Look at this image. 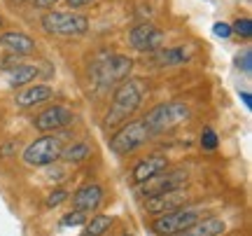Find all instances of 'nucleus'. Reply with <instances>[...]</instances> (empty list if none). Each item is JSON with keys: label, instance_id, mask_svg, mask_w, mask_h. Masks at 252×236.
<instances>
[{"label": "nucleus", "instance_id": "nucleus-31", "mask_svg": "<svg viewBox=\"0 0 252 236\" xmlns=\"http://www.w3.org/2000/svg\"><path fill=\"white\" fill-rule=\"evenodd\" d=\"M124 236H133V234H124Z\"/></svg>", "mask_w": 252, "mask_h": 236}, {"label": "nucleus", "instance_id": "nucleus-16", "mask_svg": "<svg viewBox=\"0 0 252 236\" xmlns=\"http://www.w3.org/2000/svg\"><path fill=\"white\" fill-rule=\"evenodd\" d=\"M52 87L49 84H28L21 91H17V105L19 108H33L37 103H45L52 99Z\"/></svg>", "mask_w": 252, "mask_h": 236}, {"label": "nucleus", "instance_id": "nucleus-23", "mask_svg": "<svg viewBox=\"0 0 252 236\" xmlns=\"http://www.w3.org/2000/svg\"><path fill=\"white\" fill-rule=\"evenodd\" d=\"M231 33H238L241 37H252V21L250 19H238L234 26H231Z\"/></svg>", "mask_w": 252, "mask_h": 236}, {"label": "nucleus", "instance_id": "nucleus-26", "mask_svg": "<svg viewBox=\"0 0 252 236\" xmlns=\"http://www.w3.org/2000/svg\"><path fill=\"white\" fill-rule=\"evenodd\" d=\"M213 33H215L217 37H229L231 35V26H229V24H215V26H213Z\"/></svg>", "mask_w": 252, "mask_h": 236}, {"label": "nucleus", "instance_id": "nucleus-6", "mask_svg": "<svg viewBox=\"0 0 252 236\" xmlns=\"http://www.w3.org/2000/svg\"><path fill=\"white\" fill-rule=\"evenodd\" d=\"M63 143L56 136H42L33 140L31 145L24 150V164L26 166H47L61 159Z\"/></svg>", "mask_w": 252, "mask_h": 236}, {"label": "nucleus", "instance_id": "nucleus-15", "mask_svg": "<svg viewBox=\"0 0 252 236\" xmlns=\"http://www.w3.org/2000/svg\"><path fill=\"white\" fill-rule=\"evenodd\" d=\"M224 229L226 222L222 218H198L194 225H189L175 236H220L224 234Z\"/></svg>", "mask_w": 252, "mask_h": 236}, {"label": "nucleus", "instance_id": "nucleus-28", "mask_svg": "<svg viewBox=\"0 0 252 236\" xmlns=\"http://www.w3.org/2000/svg\"><path fill=\"white\" fill-rule=\"evenodd\" d=\"M35 2V7H40V9H47V7H54L59 0H33Z\"/></svg>", "mask_w": 252, "mask_h": 236}, {"label": "nucleus", "instance_id": "nucleus-9", "mask_svg": "<svg viewBox=\"0 0 252 236\" xmlns=\"http://www.w3.org/2000/svg\"><path fill=\"white\" fill-rule=\"evenodd\" d=\"M185 182H187V171H185V169H178V171H163V173H159L157 178L145 182L143 192L147 194V197H154V194H163V192L182 190Z\"/></svg>", "mask_w": 252, "mask_h": 236}, {"label": "nucleus", "instance_id": "nucleus-10", "mask_svg": "<svg viewBox=\"0 0 252 236\" xmlns=\"http://www.w3.org/2000/svg\"><path fill=\"white\" fill-rule=\"evenodd\" d=\"M72 122V110H68L65 105H52V108L42 110L35 117V129L37 131H56V129L68 127Z\"/></svg>", "mask_w": 252, "mask_h": 236}, {"label": "nucleus", "instance_id": "nucleus-8", "mask_svg": "<svg viewBox=\"0 0 252 236\" xmlns=\"http://www.w3.org/2000/svg\"><path fill=\"white\" fill-rule=\"evenodd\" d=\"M128 42L138 52H157L163 45V31L154 24H140V26L131 28Z\"/></svg>", "mask_w": 252, "mask_h": 236}, {"label": "nucleus", "instance_id": "nucleus-30", "mask_svg": "<svg viewBox=\"0 0 252 236\" xmlns=\"http://www.w3.org/2000/svg\"><path fill=\"white\" fill-rule=\"evenodd\" d=\"M0 26H2V17H0Z\"/></svg>", "mask_w": 252, "mask_h": 236}, {"label": "nucleus", "instance_id": "nucleus-29", "mask_svg": "<svg viewBox=\"0 0 252 236\" xmlns=\"http://www.w3.org/2000/svg\"><path fill=\"white\" fill-rule=\"evenodd\" d=\"M241 99H243V103H245V108L250 110V108H252V101H250V94H245V91H243V94H241Z\"/></svg>", "mask_w": 252, "mask_h": 236}, {"label": "nucleus", "instance_id": "nucleus-2", "mask_svg": "<svg viewBox=\"0 0 252 236\" xmlns=\"http://www.w3.org/2000/svg\"><path fill=\"white\" fill-rule=\"evenodd\" d=\"M131 59L124 54H103L96 59V64L91 66V77L98 84L100 89H108L115 84H122L124 80H128L131 73Z\"/></svg>", "mask_w": 252, "mask_h": 236}, {"label": "nucleus", "instance_id": "nucleus-14", "mask_svg": "<svg viewBox=\"0 0 252 236\" xmlns=\"http://www.w3.org/2000/svg\"><path fill=\"white\" fill-rule=\"evenodd\" d=\"M0 47H5L9 54L17 56H28L35 52V40L26 33H17V31H9L0 35Z\"/></svg>", "mask_w": 252, "mask_h": 236}, {"label": "nucleus", "instance_id": "nucleus-5", "mask_svg": "<svg viewBox=\"0 0 252 236\" xmlns=\"http://www.w3.org/2000/svg\"><path fill=\"white\" fill-rule=\"evenodd\" d=\"M147 140H150L147 127L143 124V119H135V122L124 124V127L112 136L110 147H112V152H117V155H128V152H135L138 147H143Z\"/></svg>", "mask_w": 252, "mask_h": 236}, {"label": "nucleus", "instance_id": "nucleus-7", "mask_svg": "<svg viewBox=\"0 0 252 236\" xmlns=\"http://www.w3.org/2000/svg\"><path fill=\"white\" fill-rule=\"evenodd\" d=\"M198 220V213L194 208H178L171 213H163L152 222L154 234L159 236H175L180 234L182 229H187L189 225H194Z\"/></svg>", "mask_w": 252, "mask_h": 236}, {"label": "nucleus", "instance_id": "nucleus-22", "mask_svg": "<svg viewBox=\"0 0 252 236\" xmlns=\"http://www.w3.org/2000/svg\"><path fill=\"white\" fill-rule=\"evenodd\" d=\"M217 134L213 131V129H203V134H201V147L203 150H208V152H213V150H217Z\"/></svg>", "mask_w": 252, "mask_h": 236}, {"label": "nucleus", "instance_id": "nucleus-32", "mask_svg": "<svg viewBox=\"0 0 252 236\" xmlns=\"http://www.w3.org/2000/svg\"><path fill=\"white\" fill-rule=\"evenodd\" d=\"M82 236H89V234H82Z\"/></svg>", "mask_w": 252, "mask_h": 236}, {"label": "nucleus", "instance_id": "nucleus-20", "mask_svg": "<svg viewBox=\"0 0 252 236\" xmlns=\"http://www.w3.org/2000/svg\"><path fill=\"white\" fill-rule=\"evenodd\" d=\"M91 152L89 143H72L70 147H63L61 157L65 162H82V159H87Z\"/></svg>", "mask_w": 252, "mask_h": 236}, {"label": "nucleus", "instance_id": "nucleus-21", "mask_svg": "<svg viewBox=\"0 0 252 236\" xmlns=\"http://www.w3.org/2000/svg\"><path fill=\"white\" fill-rule=\"evenodd\" d=\"M63 227H80V225H87V213H80V210H70L61 218Z\"/></svg>", "mask_w": 252, "mask_h": 236}, {"label": "nucleus", "instance_id": "nucleus-24", "mask_svg": "<svg viewBox=\"0 0 252 236\" xmlns=\"http://www.w3.org/2000/svg\"><path fill=\"white\" fill-rule=\"evenodd\" d=\"M236 66H238L245 75H250V70H252V54H250V49H245V52H238V54H236Z\"/></svg>", "mask_w": 252, "mask_h": 236}, {"label": "nucleus", "instance_id": "nucleus-3", "mask_svg": "<svg viewBox=\"0 0 252 236\" xmlns=\"http://www.w3.org/2000/svg\"><path fill=\"white\" fill-rule=\"evenodd\" d=\"M189 115L191 112H189V108L185 103L173 101V103H161V105L152 108L143 117V124L147 127L150 136H152V134H163V131H171V129L180 127L182 122L189 119Z\"/></svg>", "mask_w": 252, "mask_h": 236}, {"label": "nucleus", "instance_id": "nucleus-17", "mask_svg": "<svg viewBox=\"0 0 252 236\" xmlns=\"http://www.w3.org/2000/svg\"><path fill=\"white\" fill-rule=\"evenodd\" d=\"M37 66H28V64H17L7 68V82L12 87H28L31 82L37 77Z\"/></svg>", "mask_w": 252, "mask_h": 236}, {"label": "nucleus", "instance_id": "nucleus-12", "mask_svg": "<svg viewBox=\"0 0 252 236\" xmlns=\"http://www.w3.org/2000/svg\"><path fill=\"white\" fill-rule=\"evenodd\" d=\"M166 166H168V159H166V157H161V155L147 157V159L135 164L133 173H131V180H133L135 185H145L147 180H152L159 173L166 171Z\"/></svg>", "mask_w": 252, "mask_h": 236}, {"label": "nucleus", "instance_id": "nucleus-18", "mask_svg": "<svg viewBox=\"0 0 252 236\" xmlns=\"http://www.w3.org/2000/svg\"><path fill=\"white\" fill-rule=\"evenodd\" d=\"M154 59H157L159 66H175L189 61V52L185 47H168V49H157Z\"/></svg>", "mask_w": 252, "mask_h": 236}, {"label": "nucleus", "instance_id": "nucleus-11", "mask_svg": "<svg viewBox=\"0 0 252 236\" xmlns=\"http://www.w3.org/2000/svg\"><path fill=\"white\" fill-rule=\"evenodd\" d=\"M185 203V194L182 190L175 192H163V194H154L145 199V210L152 213V215H163V213H171V210L182 208Z\"/></svg>", "mask_w": 252, "mask_h": 236}, {"label": "nucleus", "instance_id": "nucleus-4", "mask_svg": "<svg viewBox=\"0 0 252 236\" xmlns=\"http://www.w3.org/2000/svg\"><path fill=\"white\" fill-rule=\"evenodd\" d=\"M42 28L49 35L77 37L89 31V19L77 12H47L42 17Z\"/></svg>", "mask_w": 252, "mask_h": 236}, {"label": "nucleus", "instance_id": "nucleus-19", "mask_svg": "<svg viewBox=\"0 0 252 236\" xmlns=\"http://www.w3.org/2000/svg\"><path fill=\"white\" fill-rule=\"evenodd\" d=\"M110 227H112V218H110V215H96V218L87 220V225H84V234L100 236V234H105Z\"/></svg>", "mask_w": 252, "mask_h": 236}, {"label": "nucleus", "instance_id": "nucleus-27", "mask_svg": "<svg viewBox=\"0 0 252 236\" xmlns=\"http://www.w3.org/2000/svg\"><path fill=\"white\" fill-rule=\"evenodd\" d=\"M94 0H65V5L70 9H80V7H87V5H91Z\"/></svg>", "mask_w": 252, "mask_h": 236}, {"label": "nucleus", "instance_id": "nucleus-13", "mask_svg": "<svg viewBox=\"0 0 252 236\" xmlns=\"http://www.w3.org/2000/svg\"><path fill=\"white\" fill-rule=\"evenodd\" d=\"M100 201H103V190H100V185L91 182V185H84L82 190L75 192V197H72V210L91 213V210H96L100 206Z\"/></svg>", "mask_w": 252, "mask_h": 236}, {"label": "nucleus", "instance_id": "nucleus-25", "mask_svg": "<svg viewBox=\"0 0 252 236\" xmlns=\"http://www.w3.org/2000/svg\"><path fill=\"white\" fill-rule=\"evenodd\" d=\"M65 199H68V194H65L63 190H56L54 194H49V197H47V206H49V208H56V206H61Z\"/></svg>", "mask_w": 252, "mask_h": 236}, {"label": "nucleus", "instance_id": "nucleus-1", "mask_svg": "<svg viewBox=\"0 0 252 236\" xmlns=\"http://www.w3.org/2000/svg\"><path fill=\"white\" fill-rule=\"evenodd\" d=\"M143 96H145L143 80L128 77V80H124L122 84H117L115 96H112V105H110L108 115L103 117V127L110 129V127H115V124H119V122H124L126 117H131L135 110L140 108Z\"/></svg>", "mask_w": 252, "mask_h": 236}]
</instances>
